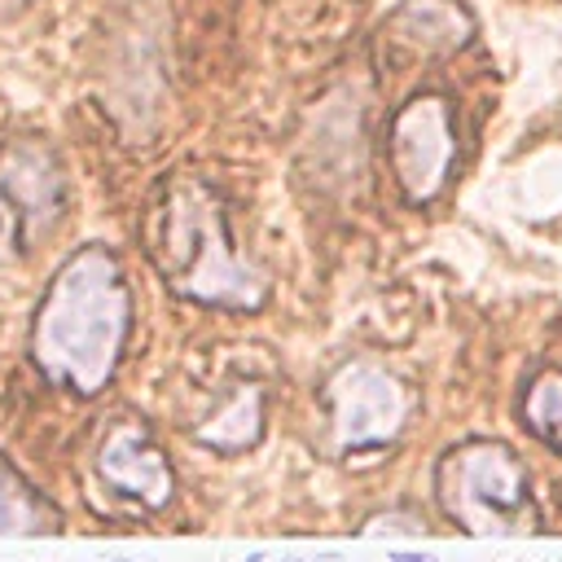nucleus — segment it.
Wrapping results in <instances>:
<instances>
[{
	"instance_id": "4468645a",
	"label": "nucleus",
	"mask_w": 562,
	"mask_h": 562,
	"mask_svg": "<svg viewBox=\"0 0 562 562\" xmlns=\"http://www.w3.org/2000/svg\"><path fill=\"white\" fill-rule=\"evenodd\" d=\"M119 562H127V558H119Z\"/></svg>"
},
{
	"instance_id": "423d86ee",
	"label": "nucleus",
	"mask_w": 562,
	"mask_h": 562,
	"mask_svg": "<svg viewBox=\"0 0 562 562\" xmlns=\"http://www.w3.org/2000/svg\"><path fill=\"white\" fill-rule=\"evenodd\" d=\"M325 404H329L334 443L347 457L382 448L400 430V422H404V391H400V382L386 378L382 369H369V364H347L329 382Z\"/></svg>"
},
{
	"instance_id": "39448f33",
	"label": "nucleus",
	"mask_w": 562,
	"mask_h": 562,
	"mask_svg": "<svg viewBox=\"0 0 562 562\" xmlns=\"http://www.w3.org/2000/svg\"><path fill=\"white\" fill-rule=\"evenodd\" d=\"M386 158H391V176H395L400 193L413 206L430 202L457 167L452 105L439 92H422V97L404 101L386 127Z\"/></svg>"
},
{
	"instance_id": "7ed1b4c3",
	"label": "nucleus",
	"mask_w": 562,
	"mask_h": 562,
	"mask_svg": "<svg viewBox=\"0 0 562 562\" xmlns=\"http://www.w3.org/2000/svg\"><path fill=\"white\" fill-rule=\"evenodd\" d=\"M435 492L448 518L470 536L536 531L527 465L496 439H470L452 448L435 470Z\"/></svg>"
},
{
	"instance_id": "20e7f679",
	"label": "nucleus",
	"mask_w": 562,
	"mask_h": 562,
	"mask_svg": "<svg viewBox=\"0 0 562 562\" xmlns=\"http://www.w3.org/2000/svg\"><path fill=\"white\" fill-rule=\"evenodd\" d=\"M66 215V176L40 145L0 154V259H22Z\"/></svg>"
},
{
	"instance_id": "9d476101",
	"label": "nucleus",
	"mask_w": 562,
	"mask_h": 562,
	"mask_svg": "<svg viewBox=\"0 0 562 562\" xmlns=\"http://www.w3.org/2000/svg\"><path fill=\"white\" fill-rule=\"evenodd\" d=\"M522 413H527L531 435H540L549 448L562 452V373L558 369L536 373V382L522 400Z\"/></svg>"
},
{
	"instance_id": "1a4fd4ad",
	"label": "nucleus",
	"mask_w": 562,
	"mask_h": 562,
	"mask_svg": "<svg viewBox=\"0 0 562 562\" xmlns=\"http://www.w3.org/2000/svg\"><path fill=\"white\" fill-rule=\"evenodd\" d=\"M0 531H9V536L57 531V514L9 461H0Z\"/></svg>"
},
{
	"instance_id": "f8f14e48",
	"label": "nucleus",
	"mask_w": 562,
	"mask_h": 562,
	"mask_svg": "<svg viewBox=\"0 0 562 562\" xmlns=\"http://www.w3.org/2000/svg\"><path fill=\"white\" fill-rule=\"evenodd\" d=\"M22 4H31V0H0V18H9V13H18Z\"/></svg>"
},
{
	"instance_id": "f257e3e1",
	"label": "nucleus",
	"mask_w": 562,
	"mask_h": 562,
	"mask_svg": "<svg viewBox=\"0 0 562 562\" xmlns=\"http://www.w3.org/2000/svg\"><path fill=\"white\" fill-rule=\"evenodd\" d=\"M132 334V290L105 246L75 250L48 281L35 325L31 360L48 386L70 395H97L110 386Z\"/></svg>"
},
{
	"instance_id": "0eeeda50",
	"label": "nucleus",
	"mask_w": 562,
	"mask_h": 562,
	"mask_svg": "<svg viewBox=\"0 0 562 562\" xmlns=\"http://www.w3.org/2000/svg\"><path fill=\"white\" fill-rule=\"evenodd\" d=\"M97 474L114 496L136 501L140 509H162L176 496V470L140 422H119L105 430L97 448Z\"/></svg>"
},
{
	"instance_id": "9b49d317",
	"label": "nucleus",
	"mask_w": 562,
	"mask_h": 562,
	"mask_svg": "<svg viewBox=\"0 0 562 562\" xmlns=\"http://www.w3.org/2000/svg\"><path fill=\"white\" fill-rule=\"evenodd\" d=\"M391 562H439V558H430V553H395Z\"/></svg>"
},
{
	"instance_id": "ddd939ff",
	"label": "nucleus",
	"mask_w": 562,
	"mask_h": 562,
	"mask_svg": "<svg viewBox=\"0 0 562 562\" xmlns=\"http://www.w3.org/2000/svg\"><path fill=\"white\" fill-rule=\"evenodd\" d=\"M294 562H312V558H294Z\"/></svg>"
},
{
	"instance_id": "f03ea898",
	"label": "nucleus",
	"mask_w": 562,
	"mask_h": 562,
	"mask_svg": "<svg viewBox=\"0 0 562 562\" xmlns=\"http://www.w3.org/2000/svg\"><path fill=\"white\" fill-rule=\"evenodd\" d=\"M140 241L167 290L206 307H259L268 281L233 250L228 215L202 176H167L140 220Z\"/></svg>"
},
{
	"instance_id": "6e6552de",
	"label": "nucleus",
	"mask_w": 562,
	"mask_h": 562,
	"mask_svg": "<svg viewBox=\"0 0 562 562\" xmlns=\"http://www.w3.org/2000/svg\"><path fill=\"white\" fill-rule=\"evenodd\" d=\"M391 40L422 53H452L470 40V18L452 0H408L391 13Z\"/></svg>"
}]
</instances>
